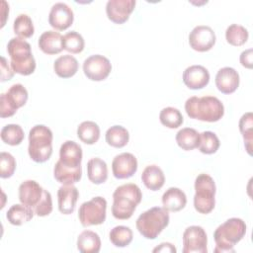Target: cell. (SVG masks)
I'll use <instances>...</instances> for the list:
<instances>
[{
  "label": "cell",
  "instance_id": "obj_9",
  "mask_svg": "<svg viewBox=\"0 0 253 253\" xmlns=\"http://www.w3.org/2000/svg\"><path fill=\"white\" fill-rule=\"evenodd\" d=\"M28 97V91L22 84H13L6 93L0 95V117H12L19 108L27 103Z\"/></svg>",
  "mask_w": 253,
  "mask_h": 253
},
{
  "label": "cell",
  "instance_id": "obj_7",
  "mask_svg": "<svg viewBox=\"0 0 253 253\" xmlns=\"http://www.w3.org/2000/svg\"><path fill=\"white\" fill-rule=\"evenodd\" d=\"M215 192L213 179L209 174H199L195 180V210L203 214L210 213L215 206Z\"/></svg>",
  "mask_w": 253,
  "mask_h": 253
},
{
  "label": "cell",
  "instance_id": "obj_43",
  "mask_svg": "<svg viewBox=\"0 0 253 253\" xmlns=\"http://www.w3.org/2000/svg\"><path fill=\"white\" fill-rule=\"evenodd\" d=\"M177 250L175 248V246L172 243L169 242H163L160 243L157 247H155L153 249V252H172L175 253Z\"/></svg>",
  "mask_w": 253,
  "mask_h": 253
},
{
  "label": "cell",
  "instance_id": "obj_28",
  "mask_svg": "<svg viewBox=\"0 0 253 253\" xmlns=\"http://www.w3.org/2000/svg\"><path fill=\"white\" fill-rule=\"evenodd\" d=\"M34 211L23 204L13 205L6 213V218L13 225H22L34 217Z\"/></svg>",
  "mask_w": 253,
  "mask_h": 253
},
{
  "label": "cell",
  "instance_id": "obj_21",
  "mask_svg": "<svg viewBox=\"0 0 253 253\" xmlns=\"http://www.w3.org/2000/svg\"><path fill=\"white\" fill-rule=\"evenodd\" d=\"M62 39L63 37L59 32L45 31L40 36L38 44L42 52L46 54H57L63 49Z\"/></svg>",
  "mask_w": 253,
  "mask_h": 253
},
{
  "label": "cell",
  "instance_id": "obj_31",
  "mask_svg": "<svg viewBox=\"0 0 253 253\" xmlns=\"http://www.w3.org/2000/svg\"><path fill=\"white\" fill-rule=\"evenodd\" d=\"M77 136L86 144H94L99 140L100 127L95 122H82L77 127Z\"/></svg>",
  "mask_w": 253,
  "mask_h": 253
},
{
  "label": "cell",
  "instance_id": "obj_20",
  "mask_svg": "<svg viewBox=\"0 0 253 253\" xmlns=\"http://www.w3.org/2000/svg\"><path fill=\"white\" fill-rule=\"evenodd\" d=\"M79 197L77 188L74 185H62L57 191L58 210L63 214H70L74 211Z\"/></svg>",
  "mask_w": 253,
  "mask_h": 253
},
{
  "label": "cell",
  "instance_id": "obj_3",
  "mask_svg": "<svg viewBox=\"0 0 253 253\" xmlns=\"http://www.w3.org/2000/svg\"><path fill=\"white\" fill-rule=\"evenodd\" d=\"M246 224L243 219L231 217L218 225L213 232L215 241L214 252H234V246L244 237Z\"/></svg>",
  "mask_w": 253,
  "mask_h": 253
},
{
  "label": "cell",
  "instance_id": "obj_13",
  "mask_svg": "<svg viewBox=\"0 0 253 253\" xmlns=\"http://www.w3.org/2000/svg\"><path fill=\"white\" fill-rule=\"evenodd\" d=\"M216 37L213 30L205 25H200L195 27L189 35V44L190 46L200 52H205L210 50L215 43Z\"/></svg>",
  "mask_w": 253,
  "mask_h": 253
},
{
  "label": "cell",
  "instance_id": "obj_15",
  "mask_svg": "<svg viewBox=\"0 0 253 253\" xmlns=\"http://www.w3.org/2000/svg\"><path fill=\"white\" fill-rule=\"evenodd\" d=\"M73 20V11L67 4L57 2L52 5L48 14V23L53 29L64 31L72 25Z\"/></svg>",
  "mask_w": 253,
  "mask_h": 253
},
{
  "label": "cell",
  "instance_id": "obj_38",
  "mask_svg": "<svg viewBox=\"0 0 253 253\" xmlns=\"http://www.w3.org/2000/svg\"><path fill=\"white\" fill-rule=\"evenodd\" d=\"M220 142L217 135L210 130L203 131L200 133L199 150L204 154H213L219 148Z\"/></svg>",
  "mask_w": 253,
  "mask_h": 253
},
{
  "label": "cell",
  "instance_id": "obj_23",
  "mask_svg": "<svg viewBox=\"0 0 253 253\" xmlns=\"http://www.w3.org/2000/svg\"><path fill=\"white\" fill-rule=\"evenodd\" d=\"M54 179L62 185H73L80 181L82 176V168H71L63 165L59 160L53 168Z\"/></svg>",
  "mask_w": 253,
  "mask_h": 253
},
{
  "label": "cell",
  "instance_id": "obj_24",
  "mask_svg": "<svg viewBox=\"0 0 253 253\" xmlns=\"http://www.w3.org/2000/svg\"><path fill=\"white\" fill-rule=\"evenodd\" d=\"M141 181L147 189L158 191L165 183V176L162 169L157 165H148L142 171Z\"/></svg>",
  "mask_w": 253,
  "mask_h": 253
},
{
  "label": "cell",
  "instance_id": "obj_25",
  "mask_svg": "<svg viewBox=\"0 0 253 253\" xmlns=\"http://www.w3.org/2000/svg\"><path fill=\"white\" fill-rule=\"evenodd\" d=\"M87 176L93 184L100 185L105 183L108 179L107 163L99 157L91 158L87 162Z\"/></svg>",
  "mask_w": 253,
  "mask_h": 253
},
{
  "label": "cell",
  "instance_id": "obj_6",
  "mask_svg": "<svg viewBox=\"0 0 253 253\" xmlns=\"http://www.w3.org/2000/svg\"><path fill=\"white\" fill-rule=\"evenodd\" d=\"M170 216L167 210L153 207L143 211L136 219L138 232L146 239H155L169 224Z\"/></svg>",
  "mask_w": 253,
  "mask_h": 253
},
{
  "label": "cell",
  "instance_id": "obj_40",
  "mask_svg": "<svg viewBox=\"0 0 253 253\" xmlns=\"http://www.w3.org/2000/svg\"><path fill=\"white\" fill-rule=\"evenodd\" d=\"M16 170V160L9 152H1L0 154V177L3 179L13 176Z\"/></svg>",
  "mask_w": 253,
  "mask_h": 253
},
{
  "label": "cell",
  "instance_id": "obj_17",
  "mask_svg": "<svg viewBox=\"0 0 253 253\" xmlns=\"http://www.w3.org/2000/svg\"><path fill=\"white\" fill-rule=\"evenodd\" d=\"M183 82L192 90L203 89L210 82V72L203 65H191L183 72Z\"/></svg>",
  "mask_w": 253,
  "mask_h": 253
},
{
  "label": "cell",
  "instance_id": "obj_18",
  "mask_svg": "<svg viewBox=\"0 0 253 253\" xmlns=\"http://www.w3.org/2000/svg\"><path fill=\"white\" fill-rule=\"evenodd\" d=\"M215 85L223 94H231L236 91L239 86L240 78L238 72L232 67H222L215 75Z\"/></svg>",
  "mask_w": 253,
  "mask_h": 253
},
{
  "label": "cell",
  "instance_id": "obj_35",
  "mask_svg": "<svg viewBox=\"0 0 253 253\" xmlns=\"http://www.w3.org/2000/svg\"><path fill=\"white\" fill-rule=\"evenodd\" d=\"M248 37L249 34L247 29L238 24H232L228 26L225 31L226 42L233 46H240L244 44L247 42Z\"/></svg>",
  "mask_w": 253,
  "mask_h": 253
},
{
  "label": "cell",
  "instance_id": "obj_34",
  "mask_svg": "<svg viewBox=\"0 0 253 253\" xmlns=\"http://www.w3.org/2000/svg\"><path fill=\"white\" fill-rule=\"evenodd\" d=\"M110 241L116 247H126L132 241V230L128 226L118 225L111 229L109 233Z\"/></svg>",
  "mask_w": 253,
  "mask_h": 253
},
{
  "label": "cell",
  "instance_id": "obj_37",
  "mask_svg": "<svg viewBox=\"0 0 253 253\" xmlns=\"http://www.w3.org/2000/svg\"><path fill=\"white\" fill-rule=\"evenodd\" d=\"M13 30L21 39H29L35 33L33 21L27 14H20L16 17L13 24Z\"/></svg>",
  "mask_w": 253,
  "mask_h": 253
},
{
  "label": "cell",
  "instance_id": "obj_5",
  "mask_svg": "<svg viewBox=\"0 0 253 253\" xmlns=\"http://www.w3.org/2000/svg\"><path fill=\"white\" fill-rule=\"evenodd\" d=\"M53 134L44 125H37L30 129L28 152L31 159L37 163L47 161L52 154Z\"/></svg>",
  "mask_w": 253,
  "mask_h": 253
},
{
  "label": "cell",
  "instance_id": "obj_30",
  "mask_svg": "<svg viewBox=\"0 0 253 253\" xmlns=\"http://www.w3.org/2000/svg\"><path fill=\"white\" fill-rule=\"evenodd\" d=\"M105 138L109 145L116 148H122L127 144L129 133L127 129L122 126H113L107 129Z\"/></svg>",
  "mask_w": 253,
  "mask_h": 253
},
{
  "label": "cell",
  "instance_id": "obj_32",
  "mask_svg": "<svg viewBox=\"0 0 253 253\" xmlns=\"http://www.w3.org/2000/svg\"><path fill=\"white\" fill-rule=\"evenodd\" d=\"M239 130L244 139V145L249 155H252V141H253V115L247 112L242 115L239 120Z\"/></svg>",
  "mask_w": 253,
  "mask_h": 253
},
{
  "label": "cell",
  "instance_id": "obj_4",
  "mask_svg": "<svg viewBox=\"0 0 253 253\" xmlns=\"http://www.w3.org/2000/svg\"><path fill=\"white\" fill-rule=\"evenodd\" d=\"M7 51L10 56V65L14 72L27 76L34 73L36 60L32 53L31 44L19 37L12 38L7 44Z\"/></svg>",
  "mask_w": 253,
  "mask_h": 253
},
{
  "label": "cell",
  "instance_id": "obj_8",
  "mask_svg": "<svg viewBox=\"0 0 253 253\" xmlns=\"http://www.w3.org/2000/svg\"><path fill=\"white\" fill-rule=\"evenodd\" d=\"M107 201L103 197H94L90 201L84 202L78 211V217L84 227L99 225L106 219Z\"/></svg>",
  "mask_w": 253,
  "mask_h": 253
},
{
  "label": "cell",
  "instance_id": "obj_11",
  "mask_svg": "<svg viewBox=\"0 0 253 253\" xmlns=\"http://www.w3.org/2000/svg\"><path fill=\"white\" fill-rule=\"evenodd\" d=\"M112 70L110 60L101 54H93L87 57L83 62V71L85 76L92 81L105 80Z\"/></svg>",
  "mask_w": 253,
  "mask_h": 253
},
{
  "label": "cell",
  "instance_id": "obj_26",
  "mask_svg": "<svg viewBox=\"0 0 253 253\" xmlns=\"http://www.w3.org/2000/svg\"><path fill=\"white\" fill-rule=\"evenodd\" d=\"M53 70L55 74L61 78H70L78 71V61L73 55H61L55 59Z\"/></svg>",
  "mask_w": 253,
  "mask_h": 253
},
{
  "label": "cell",
  "instance_id": "obj_10",
  "mask_svg": "<svg viewBox=\"0 0 253 253\" xmlns=\"http://www.w3.org/2000/svg\"><path fill=\"white\" fill-rule=\"evenodd\" d=\"M208 236L199 225H191L183 232V253H207Z\"/></svg>",
  "mask_w": 253,
  "mask_h": 253
},
{
  "label": "cell",
  "instance_id": "obj_39",
  "mask_svg": "<svg viewBox=\"0 0 253 253\" xmlns=\"http://www.w3.org/2000/svg\"><path fill=\"white\" fill-rule=\"evenodd\" d=\"M84 46H85L84 39L79 33L75 31H71L63 36L62 47L66 51L74 54L80 53L84 49Z\"/></svg>",
  "mask_w": 253,
  "mask_h": 253
},
{
  "label": "cell",
  "instance_id": "obj_22",
  "mask_svg": "<svg viewBox=\"0 0 253 253\" xmlns=\"http://www.w3.org/2000/svg\"><path fill=\"white\" fill-rule=\"evenodd\" d=\"M187 204L186 194L179 188L170 187L162 196V205L168 211H179L185 208Z\"/></svg>",
  "mask_w": 253,
  "mask_h": 253
},
{
  "label": "cell",
  "instance_id": "obj_42",
  "mask_svg": "<svg viewBox=\"0 0 253 253\" xmlns=\"http://www.w3.org/2000/svg\"><path fill=\"white\" fill-rule=\"evenodd\" d=\"M252 56H253V49L252 48H248V49H245L244 51H242L241 54H240V57H239L241 65L245 68L251 69L253 67Z\"/></svg>",
  "mask_w": 253,
  "mask_h": 253
},
{
  "label": "cell",
  "instance_id": "obj_29",
  "mask_svg": "<svg viewBox=\"0 0 253 253\" xmlns=\"http://www.w3.org/2000/svg\"><path fill=\"white\" fill-rule=\"evenodd\" d=\"M176 142L183 150H193L198 148L200 143V133L192 127H184L176 133Z\"/></svg>",
  "mask_w": 253,
  "mask_h": 253
},
{
  "label": "cell",
  "instance_id": "obj_1",
  "mask_svg": "<svg viewBox=\"0 0 253 253\" xmlns=\"http://www.w3.org/2000/svg\"><path fill=\"white\" fill-rule=\"evenodd\" d=\"M185 111L191 119L214 123L223 117L224 106L221 101L214 96H193L187 99Z\"/></svg>",
  "mask_w": 253,
  "mask_h": 253
},
{
  "label": "cell",
  "instance_id": "obj_19",
  "mask_svg": "<svg viewBox=\"0 0 253 253\" xmlns=\"http://www.w3.org/2000/svg\"><path fill=\"white\" fill-rule=\"evenodd\" d=\"M82 148L73 140L64 141L59 149V161L71 168H77L81 166L82 161Z\"/></svg>",
  "mask_w": 253,
  "mask_h": 253
},
{
  "label": "cell",
  "instance_id": "obj_12",
  "mask_svg": "<svg viewBox=\"0 0 253 253\" xmlns=\"http://www.w3.org/2000/svg\"><path fill=\"white\" fill-rule=\"evenodd\" d=\"M47 190L43 189L34 180H26L19 187V200L21 204L35 211L45 197Z\"/></svg>",
  "mask_w": 253,
  "mask_h": 253
},
{
  "label": "cell",
  "instance_id": "obj_33",
  "mask_svg": "<svg viewBox=\"0 0 253 253\" xmlns=\"http://www.w3.org/2000/svg\"><path fill=\"white\" fill-rule=\"evenodd\" d=\"M0 135L3 142L12 146L19 145L25 137V133L22 126L16 124H9L3 126Z\"/></svg>",
  "mask_w": 253,
  "mask_h": 253
},
{
  "label": "cell",
  "instance_id": "obj_41",
  "mask_svg": "<svg viewBox=\"0 0 253 253\" xmlns=\"http://www.w3.org/2000/svg\"><path fill=\"white\" fill-rule=\"evenodd\" d=\"M14 75V70L11 65L8 64L7 59L4 56H1V82H5L10 80Z\"/></svg>",
  "mask_w": 253,
  "mask_h": 253
},
{
  "label": "cell",
  "instance_id": "obj_2",
  "mask_svg": "<svg viewBox=\"0 0 253 253\" xmlns=\"http://www.w3.org/2000/svg\"><path fill=\"white\" fill-rule=\"evenodd\" d=\"M142 193L139 187L133 183L119 186L113 194L112 214L117 219H128L140 204Z\"/></svg>",
  "mask_w": 253,
  "mask_h": 253
},
{
  "label": "cell",
  "instance_id": "obj_27",
  "mask_svg": "<svg viewBox=\"0 0 253 253\" xmlns=\"http://www.w3.org/2000/svg\"><path fill=\"white\" fill-rule=\"evenodd\" d=\"M77 249L82 253H98L101 249L100 236L91 230L82 231L77 238Z\"/></svg>",
  "mask_w": 253,
  "mask_h": 253
},
{
  "label": "cell",
  "instance_id": "obj_36",
  "mask_svg": "<svg viewBox=\"0 0 253 253\" xmlns=\"http://www.w3.org/2000/svg\"><path fill=\"white\" fill-rule=\"evenodd\" d=\"M159 120L160 123L168 128H177L184 122V118L181 112L174 107L163 108L160 111Z\"/></svg>",
  "mask_w": 253,
  "mask_h": 253
},
{
  "label": "cell",
  "instance_id": "obj_14",
  "mask_svg": "<svg viewBox=\"0 0 253 253\" xmlns=\"http://www.w3.org/2000/svg\"><path fill=\"white\" fill-rule=\"evenodd\" d=\"M135 7L134 0H109L106 4V14L115 24L126 22Z\"/></svg>",
  "mask_w": 253,
  "mask_h": 253
},
{
  "label": "cell",
  "instance_id": "obj_16",
  "mask_svg": "<svg viewBox=\"0 0 253 253\" xmlns=\"http://www.w3.org/2000/svg\"><path fill=\"white\" fill-rule=\"evenodd\" d=\"M113 175L117 179H127L137 171V160L129 152H124L114 157L112 162Z\"/></svg>",
  "mask_w": 253,
  "mask_h": 253
},
{
  "label": "cell",
  "instance_id": "obj_44",
  "mask_svg": "<svg viewBox=\"0 0 253 253\" xmlns=\"http://www.w3.org/2000/svg\"><path fill=\"white\" fill-rule=\"evenodd\" d=\"M2 24L1 27H3L5 25L6 22V18L9 14V5L6 3V1H2Z\"/></svg>",
  "mask_w": 253,
  "mask_h": 253
}]
</instances>
